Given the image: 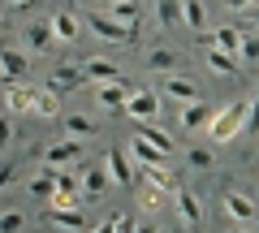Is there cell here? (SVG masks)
<instances>
[{
  "instance_id": "1",
  "label": "cell",
  "mask_w": 259,
  "mask_h": 233,
  "mask_svg": "<svg viewBox=\"0 0 259 233\" xmlns=\"http://www.w3.org/2000/svg\"><path fill=\"white\" fill-rule=\"evenodd\" d=\"M246 121H250V100H229V104L212 117L207 138H212V143H233L242 130H246Z\"/></svg>"
},
{
  "instance_id": "2",
  "label": "cell",
  "mask_w": 259,
  "mask_h": 233,
  "mask_svg": "<svg viewBox=\"0 0 259 233\" xmlns=\"http://www.w3.org/2000/svg\"><path fill=\"white\" fill-rule=\"evenodd\" d=\"M104 173H108V181H112V186H121V190H134V186H139V164H134L130 151H121V147H112L108 156H104Z\"/></svg>"
},
{
  "instance_id": "3",
  "label": "cell",
  "mask_w": 259,
  "mask_h": 233,
  "mask_svg": "<svg viewBox=\"0 0 259 233\" xmlns=\"http://www.w3.org/2000/svg\"><path fill=\"white\" fill-rule=\"evenodd\" d=\"M87 26H91V35L104 39V43H139V30L134 26H121V22L104 18V13H87Z\"/></svg>"
},
{
  "instance_id": "4",
  "label": "cell",
  "mask_w": 259,
  "mask_h": 233,
  "mask_svg": "<svg viewBox=\"0 0 259 233\" xmlns=\"http://www.w3.org/2000/svg\"><path fill=\"white\" fill-rule=\"evenodd\" d=\"M221 207H225V216H229V220H255L259 216V207H255V199L246 195V190L242 186H225L221 190Z\"/></svg>"
},
{
  "instance_id": "5",
  "label": "cell",
  "mask_w": 259,
  "mask_h": 233,
  "mask_svg": "<svg viewBox=\"0 0 259 233\" xmlns=\"http://www.w3.org/2000/svg\"><path fill=\"white\" fill-rule=\"evenodd\" d=\"M78 160H82V143H78V138H65V143L44 147V168H52V173H61V168H74Z\"/></svg>"
},
{
  "instance_id": "6",
  "label": "cell",
  "mask_w": 259,
  "mask_h": 233,
  "mask_svg": "<svg viewBox=\"0 0 259 233\" xmlns=\"http://www.w3.org/2000/svg\"><path fill=\"white\" fill-rule=\"evenodd\" d=\"M5 112H13V117H35V86L30 82H9L5 86Z\"/></svg>"
},
{
  "instance_id": "7",
  "label": "cell",
  "mask_w": 259,
  "mask_h": 233,
  "mask_svg": "<svg viewBox=\"0 0 259 233\" xmlns=\"http://www.w3.org/2000/svg\"><path fill=\"white\" fill-rule=\"evenodd\" d=\"M125 117H130V121H156V117H160V95H151V91H134V95H130V100H125Z\"/></svg>"
},
{
  "instance_id": "8",
  "label": "cell",
  "mask_w": 259,
  "mask_h": 233,
  "mask_svg": "<svg viewBox=\"0 0 259 233\" xmlns=\"http://www.w3.org/2000/svg\"><path fill=\"white\" fill-rule=\"evenodd\" d=\"M173 203H177V216H182L186 229H199V220H203V203H199V195H194L190 186H177L173 190Z\"/></svg>"
},
{
  "instance_id": "9",
  "label": "cell",
  "mask_w": 259,
  "mask_h": 233,
  "mask_svg": "<svg viewBox=\"0 0 259 233\" xmlns=\"http://www.w3.org/2000/svg\"><path fill=\"white\" fill-rule=\"evenodd\" d=\"M134 95V86L125 82V78H117V82H100L95 86V100H100V108H117V112H125V100Z\"/></svg>"
},
{
  "instance_id": "10",
  "label": "cell",
  "mask_w": 259,
  "mask_h": 233,
  "mask_svg": "<svg viewBox=\"0 0 259 233\" xmlns=\"http://www.w3.org/2000/svg\"><path fill=\"white\" fill-rule=\"evenodd\" d=\"M164 95H168V100H177L182 108H186V104H199V100H203L199 82H194V78H182V74H164Z\"/></svg>"
},
{
  "instance_id": "11",
  "label": "cell",
  "mask_w": 259,
  "mask_h": 233,
  "mask_svg": "<svg viewBox=\"0 0 259 233\" xmlns=\"http://www.w3.org/2000/svg\"><path fill=\"white\" fill-rule=\"evenodd\" d=\"M48 26H52V39L56 43H78V35H82V26H78V18L69 9H56L52 18H48Z\"/></svg>"
},
{
  "instance_id": "12",
  "label": "cell",
  "mask_w": 259,
  "mask_h": 233,
  "mask_svg": "<svg viewBox=\"0 0 259 233\" xmlns=\"http://www.w3.org/2000/svg\"><path fill=\"white\" fill-rule=\"evenodd\" d=\"M0 74L9 78V82H22V78L30 74V61H26V52H18V48H0Z\"/></svg>"
},
{
  "instance_id": "13",
  "label": "cell",
  "mask_w": 259,
  "mask_h": 233,
  "mask_svg": "<svg viewBox=\"0 0 259 233\" xmlns=\"http://www.w3.org/2000/svg\"><path fill=\"white\" fill-rule=\"evenodd\" d=\"M78 69H82L87 82H117V78H121L117 74V61H108V56H87Z\"/></svg>"
},
{
  "instance_id": "14",
  "label": "cell",
  "mask_w": 259,
  "mask_h": 233,
  "mask_svg": "<svg viewBox=\"0 0 259 233\" xmlns=\"http://www.w3.org/2000/svg\"><path fill=\"white\" fill-rule=\"evenodd\" d=\"M78 203H82L78 181L69 177V173H56V190H52V199H48V207H78Z\"/></svg>"
},
{
  "instance_id": "15",
  "label": "cell",
  "mask_w": 259,
  "mask_h": 233,
  "mask_svg": "<svg viewBox=\"0 0 259 233\" xmlns=\"http://www.w3.org/2000/svg\"><path fill=\"white\" fill-rule=\"evenodd\" d=\"M130 160H134V164H139V168H156V164H164V151H156V147H151V143L147 138H143V134H134V138H130Z\"/></svg>"
},
{
  "instance_id": "16",
  "label": "cell",
  "mask_w": 259,
  "mask_h": 233,
  "mask_svg": "<svg viewBox=\"0 0 259 233\" xmlns=\"http://www.w3.org/2000/svg\"><path fill=\"white\" fill-rule=\"evenodd\" d=\"M108 186H112V181H108V173H104V168L82 164V186H78V190H82L87 203H91V199H104V195H108Z\"/></svg>"
},
{
  "instance_id": "17",
  "label": "cell",
  "mask_w": 259,
  "mask_h": 233,
  "mask_svg": "<svg viewBox=\"0 0 259 233\" xmlns=\"http://www.w3.org/2000/svg\"><path fill=\"white\" fill-rule=\"evenodd\" d=\"M104 18H112V22H121V26H134L139 30V22H143V5L139 0H117V5H104Z\"/></svg>"
},
{
  "instance_id": "18",
  "label": "cell",
  "mask_w": 259,
  "mask_h": 233,
  "mask_svg": "<svg viewBox=\"0 0 259 233\" xmlns=\"http://www.w3.org/2000/svg\"><path fill=\"white\" fill-rule=\"evenodd\" d=\"M87 78H82V69L78 65H61V69H52V78H48V91H56V95H69V91H78Z\"/></svg>"
},
{
  "instance_id": "19",
  "label": "cell",
  "mask_w": 259,
  "mask_h": 233,
  "mask_svg": "<svg viewBox=\"0 0 259 233\" xmlns=\"http://www.w3.org/2000/svg\"><path fill=\"white\" fill-rule=\"evenodd\" d=\"M203 56H207V69L212 74H221V78H238L242 74V61L233 52H221V48H203Z\"/></svg>"
},
{
  "instance_id": "20",
  "label": "cell",
  "mask_w": 259,
  "mask_h": 233,
  "mask_svg": "<svg viewBox=\"0 0 259 233\" xmlns=\"http://www.w3.org/2000/svg\"><path fill=\"white\" fill-rule=\"evenodd\" d=\"M212 117H216V108H212V104H203V100H199V104H186V108L177 112V121H182L186 130H207Z\"/></svg>"
},
{
  "instance_id": "21",
  "label": "cell",
  "mask_w": 259,
  "mask_h": 233,
  "mask_svg": "<svg viewBox=\"0 0 259 233\" xmlns=\"http://www.w3.org/2000/svg\"><path fill=\"white\" fill-rule=\"evenodd\" d=\"M48 216H52L65 233H82L87 229V212L82 207H48Z\"/></svg>"
},
{
  "instance_id": "22",
  "label": "cell",
  "mask_w": 259,
  "mask_h": 233,
  "mask_svg": "<svg viewBox=\"0 0 259 233\" xmlns=\"http://www.w3.org/2000/svg\"><path fill=\"white\" fill-rule=\"evenodd\" d=\"M22 43H26L30 52H48V48L56 43V39H52V26H48V22H30V26L22 30Z\"/></svg>"
},
{
  "instance_id": "23",
  "label": "cell",
  "mask_w": 259,
  "mask_h": 233,
  "mask_svg": "<svg viewBox=\"0 0 259 233\" xmlns=\"http://www.w3.org/2000/svg\"><path fill=\"white\" fill-rule=\"evenodd\" d=\"M182 26H190L194 35L207 30V5L203 0H182Z\"/></svg>"
},
{
  "instance_id": "24",
  "label": "cell",
  "mask_w": 259,
  "mask_h": 233,
  "mask_svg": "<svg viewBox=\"0 0 259 233\" xmlns=\"http://www.w3.org/2000/svg\"><path fill=\"white\" fill-rule=\"evenodd\" d=\"M207 48H221V52H233L238 56V48H242V30H233V26H221V30H212V35L203 39Z\"/></svg>"
},
{
  "instance_id": "25",
  "label": "cell",
  "mask_w": 259,
  "mask_h": 233,
  "mask_svg": "<svg viewBox=\"0 0 259 233\" xmlns=\"http://www.w3.org/2000/svg\"><path fill=\"white\" fill-rule=\"evenodd\" d=\"M147 69L151 74H173L177 69V52L173 48H151L147 52Z\"/></svg>"
},
{
  "instance_id": "26",
  "label": "cell",
  "mask_w": 259,
  "mask_h": 233,
  "mask_svg": "<svg viewBox=\"0 0 259 233\" xmlns=\"http://www.w3.org/2000/svg\"><path fill=\"white\" fill-rule=\"evenodd\" d=\"M65 130H69V138H95L100 134V121L78 112V117H65Z\"/></svg>"
},
{
  "instance_id": "27",
  "label": "cell",
  "mask_w": 259,
  "mask_h": 233,
  "mask_svg": "<svg viewBox=\"0 0 259 233\" xmlns=\"http://www.w3.org/2000/svg\"><path fill=\"white\" fill-rule=\"evenodd\" d=\"M156 22L164 30L182 26V0H156Z\"/></svg>"
},
{
  "instance_id": "28",
  "label": "cell",
  "mask_w": 259,
  "mask_h": 233,
  "mask_svg": "<svg viewBox=\"0 0 259 233\" xmlns=\"http://www.w3.org/2000/svg\"><path fill=\"white\" fill-rule=\"evenodd\" d=\"M35 117H61V95L56 91H35Z\"/></svg>"
},
{
  "instance_id": "29",
  "label": "cell",
  "mask_w": 259,
  "mask_h": 233,
  "mask_svg": "<svg viewBox=\"0 0 259 233\" xmlns=\"http://www.w3.org/2000/svg\"><path fill=\"white\" fill-rule=\"evenodd\" d=\"M26 190H30L35 199H44V203H48V199H52V190H56V173H52V168H44L39 177L26 181Z\"/></svg>"
},
{
  "instance_id": "30",
  "label": "cell",
  "mask_w": 259,
  "mask_h": 233,
  "mask_svg": "<svg viewBox=\"0 0 259 233\" xmlns=\"http://www.w3.org/2000/svg\"><path fill=\"white\" fill-rule=\"evenodd\" d=\"M139 134H143V138H147V143H151V147H156V151H164V156H168V151H173V138H168V134L160 130L156 121H143V125H139Z\"/></svg>"
},
{
  "instance_id": "31",
  "label": "cell",
  "mask_w": 259,
  "mask_h": 233,
  "mask_svg": "<svg viewBox=\"0 0 259 233\" xmlns=\"http://www.w3.org/2000/svg\"><path fill=\"white\" fill-rule=\"evenodd\" d=\"M134 190H139V207H143V212H156V207H164V190H156V186H147V181H139V186H134Z\"/></svg>"
},
{
  "instance_id": "32",
  "label": "cell",
  "mask_w": 259,
  "mask_h": 233,
  "mask_svg": "<svg viewBox=\"0 0 259 233\" xmlns=\"http://www.w3.org/2000/svg\"><path fill=\"white\" fill-rule=\"evenodd\" d=\"M238 61H242V65H255V61H259V35H242Z\"/></svg>"
},
{
  "instance_id": "33",
  "label": "cell",
  "mask_w": 259,
  "mask_h": 233,
  "mask_svg": "<svg viewBox=\"0 0 259 233\" xmlns=\"http://www.w3.org/2000/svg\"><path fill=\"white\" fill-rule=\"evenodd\" d=\"M22 229H26V216L22 212H13V207L0 212V233H22Z\"/></svg>"
},
{
  "instance_id": "34",
  "label": "cell",
  "mask_w": 259,
  "mask_h": 233,
  "mask_svg": "<svg viewBox=\"0 0 259 233\" xmlns=\"http://www.w3.org/2000/svg\"><path fill=\"white\" fill-rule=\"evenodd\" d=\"M108 220H112V233H134V229H139L130 212H117V216H108Z\"/></svg>"
},
{
  "instance_id": "35",
  "label": "cell",
  "mask_w": 259,
  "mask_h": 233,
  "mask_svg": "<svg viewBox=\"0 0 259 233\" xmlns=\"http://www.w3.org/2000/svg\"><path fill=\"white\" fill-rule=\"evenodd\" d=\"M186 160H190L194 168H212V151H203V147H190V151H186Z\"/></svg>"
},
{
  "instance_id": "36",
  "label": "cell",
  "mask_w": 259,
  "mask_h": 233,
  "mask_svg": "<svg viewBox=\"0 0 259 233\" xmlns=\"http://www.w3.org/2000/svg\"><path fill=\"white\" fill-rule=\"evenodd\" d=\"M9 138H13V117H0V151L9 147Z\"/></svg>"
},
{
  "instance_id": "37",
  "label": "cell",
  "mask_w": 259,
  "mask_h": 233,
  "mask_svg": "<svg viewBox=\"0 0 259 233\" xmlns=\"http://www.w3.org/2000/svg\"><path fill=\"white\" fill-rule=\"evenodd\" d=\"M246 130H259V86H255V100H250V121Z\"/></svg>"
},
{
  "instance_id": "38",
  "label": "cell",
  "mask_w": 259,
  "mask_h": 233,
  "mask_svg": "<svg viewBox=\"0 0 259 233\" xmlns=\"http://www.w3.org/2000/svg\"><path fill=\"white\" fill-rule=\"evenodd\" d=\"M13 173H18V164H13V160H9V164H0V190L13 181Z\"/></svg>"
},
{
  "instance_id": "39",
  "label": "cell",
  "mask_w": 259,
  "mask_h": 233,
  "mask_svg": "<svg viewBox=\"0 0 259 233\" xmlns=\"http://www.w3.org/2000/svg\"><path fill=\"white\" fill-rule=\"evenodd\" d=\"M5 5H9V9H30L35 0H5Z\"/></svg>"
},
{
  "instance_id": "40",
  "label": "cell",
  "mask_w": 259,
  "mask_h": 233,
  "mask_svg": "<svg viewBox=\"0 0 259 233\" xmlns=\"http://www.w3.org/2000/svg\"><path fill=\"white\" fill-rule=\"evenodd\" d=\"M91 233H112V220H100V224H95Z\"/></svg>"
},
{
  "instance_id": "41",
  "label": "cell",
  "mask_w": 259,
  "mask_h": 233,
  "mask_svg": "<svg viewBox=\"0 0 259 233\" xmlns=\"http://www.w3.org/2000/svg\"><path fill=\"white\" fill-rule=\"evenodd\" d=\"M255 0H229V9H250Z\"/></svg>"
},
{
  "instance_id": "42",
  "label": "cell",
  "mask_w": 259,
  "mask_h": 233,
  "mask_svg": "<svg viewBox=\"0 0 259 233\" xmlns=\"http://www.w3.org/2000/svg\"><path fill=\"white\" fill-rule=\"evenodd\" d=\"M134 233H160V224H139Z\"/></svg>"
},
{
  "instance_id": "43",
  "label": "cell",
  "mask_w": 259,
  "mask_h": 233,
  "mask_svg": "<svg viewBox=\"0 0 259 233\" xmlns=\"http://www.w3.org/2000/svg\"><path fill=\"white\" fill-rule=\"evenodd\" d=\"M229 233H255V229H246V224H229Z\"/></svg>"
},
{
  "instance_id": "44",
  "label": "cell",
  "mask_w": 259,
  "mask_h": 233,
  "mask_svg": "<svg viewBox=\"0 0 259 233\" xmlns=\"http://www.w3.org/2000/svg\"><path fill=\"white\" fill-rule=\"evenodd\" d=\"M87 5H117V0H87Z\"/></svg>"
},
{
  "instance_id": "45",
  "label": "cell",
  "mask_w": 259,
  "mask_h": 233,
  "mask_svg": "<svg viewBox=\"0 0 259 233\" xmlns=\"http://www.w3.org/2000/svg\"><path fill=\"white\" fill-rule=\"evenodd\" d=\"M250 18H255V22H259V5H255V13H250Z\"/></svg>"
},
{
  "instance_id": "46",
  "label": "cell",
  "mask_w": 259,
  "mask_h": 233,
  "mask_svg": "<svg viewBox=\"0 0 259 233\" xmlns=\"http://www.w3.org/2000/svg\"><path fill=\"white\" fill-rule=\"evenodd\" d=\"M0 30H5V13H0Z\"/></svg>"
},
{
  "instance_id": "47",
  "label": "cell",
  "mask_w": 259,
  "mask_h": 233,
  "mask_svg": "<svg viewBox=\"0 0 259 233\" xmlns=\"http://www.w3.org/2000/svg\"><path fill=\"white\" fill-rule=\"evenodd\" d=\"M255 168H259V156H255Z\"/></svg>"
},
{
  "instance_id": "48",
  "label": "cell",
  "mask_w": 259,
  "mask_h": 233,
  "mask_svg": "<svg viewBox=\"0 0 259 233\" xmlns=\"http://www.w3.org/2000/svg\"><path fill=\"white\" fill-rule=\"evenodd\" d=\"M160 233H164V229H160Z\"/></svg>"
}]
</instances>
